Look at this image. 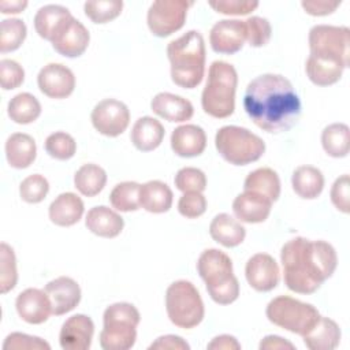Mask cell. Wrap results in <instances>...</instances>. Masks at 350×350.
I'll return each mask as SVG.
<instances>
[{"label": "cell", "mask_w": 350, "mask_h": 350, "mask_svg": "<svg viewBox=\"0 0 350 350\" xmlns=\"http://www.w3.org/2000/svg\"><path fill=\"white\" fill-rule=\"evenodd\" d=\"M243 108L261 130L279 134L299 120L302 107L293 83L280 74H262L252 79L245 90Z\"/></svg>", "instance_id": "6da1fadb"}, {"label": "cell", "mask_w": 350, "mask_h": 350, "mask_svg": "<svg viewBox=\"0 0 350 350\" xmlns=\"http://www.w3.org/2000/svg\"><path fill=\"white\" fill-rule=\"evenodd\" d=\"M280 261L287 288L298 294H313L335 272L338 256L325 241L295 237L283 245Z\"/></svg>", "instance_id": "7a4b0ae2"}, {"label": "cell", "mask_w": 350, "mask_h": 350, "mask_svg": "<svg viewBox=\"0 0 350 350\" xmlns=\"http://www.w3.org/2000/svg\"><path fill=\"white\" fill-rule=\"evenodd\" d=\"M171 79L185 89L197 88L205 72V42L197 30H189L167 45Z\"/></svg>", "instance_id": "3957f363"}, {"label": "cell", "mask_w": 350, "mask_h": 350, "mask_svg": "<svg viewBox=\"0 0 350 350\" xmlns=\"http://www.w3.org/2000/svg\"><path fill=\"white\" fill-rule=\"evenodd\" d=\"M197 271L205 282L209 297L219 305H230L239 295V282L232 271L231 258L219 249L204 250Z\"/></svg>", "instance_id": "277c9868"}, {"label": "cell", "mask_w": 350, "mask_h": 350, "mask_svg": "<svg viewBox=\"0 0 350 350\" xmlns=\"http://www.w3.org/2000/svg\"><path fill=\"white\" fill-rule=\"evenodd\" d=\"M238 74L232 64L215 60L209 66L208 79L201 93V105L205 113L216 119L232 115L235 109V92Z\"/></svg>", "instance_id": "5b68a950"}, {"label": "cell", "mask_w": 350, "mask_h": 350, "mask_svg": "<svg viewBox=\"0 0 350 350\" xmlns=\"http://www.w3.org/2000/svg\"><path fill=\"white\" fill-rule=\"evenodd\" d=\"M141 314L129 302H115L103 314L104 328L100 332V346L104 350H129L137 340V325Z\"/></svg>", "instance_id": "8992f818"}, {"label": "cell", "mask_w": 350, "mask_h": 350, "mask_svg": "<svg viewBox=\"0 0 350 350\" xmlns=\"http://www.w3.org/2000/svg\"><path fill=\"white\" fill-rule=\"evenodd\" d=\"M219 154L232 165H247L257 161L265 152V142L257 134L241 126H223L215 135Z\"/></svg>", "instance_id": "52a82bcc"}, {"label": "cell", "mask_w": 350, "mask_h": 350, "mask_svg": "<svg viewBox=\"0 0 350 350\" xmlns=\"http://www.w3.org/2000/svg\"><path fill=\"white\" fill-rule=\"evenodd\" d=\"M165 310L170 321L183 329L197 327L205 314L202 298L189 280H176L165 291Z\"/></svg>", "instance_id": "ba28073f"}, {"label": "cell", "mask_w": 350, "mask_h": 350, "mask_svg": "<svg viewBox=\"0 0 350 350\" xmlns=\"http://www.w3.org/2000/svg\"><path fill=\"white\" fill-rule=\"evenodd\" d=\"M265 314L272 324L301 336L308 334L320 319L319 310L312 304L288 295H279L271 299Z\"/></svg>", "instance_id": "9c48e42d"}, {"label": "cell", "mask_w": 350, "mask_h": 350, "mask_svg": "<svg viewBox=\"0 0 350 350\" xmlns=\"http://www.w3.org/2000/svg\"><path fill=\"white\" fill-rule=\"evenodd\" d=\"M309 49L313 56L336 60L349 67L350 30L346 26L316 25L309 30Z\"/></svg>", "instance_id": "30bf717a"}, {"label": "cell", "mask_w": 350, "mask_h": 350, "mask_svg": "<svg viewBox=\"0 0 350 350\" xmlns=\"http://www.w3.org/2000/svg\"><path fill=\"white\" fill-rule=\"evenodd\" d=\"M193 3L185 0H157L148 10L146 22L150 33L164 38L180 30L186 22L187 8Z\"/></svg>", "instance_id": "8fae6325"}, {"label": "cell", "mask_w": 350, "mask_h": 350, "mask_svg": "<svg viewBox=\"0 0 350 350\" xmlns=\"http://www.w3.org/2000/svg\"><path fill=\"white\" fill-rule=\"evenodd\" d=\"M93 127L105 137H118L126 131L130 123V111L123 101L104 98L98 101L92 113Z\"/></svg>", "instance_id": "7c38bea8"}, {"label": "cell", "mask_w": 350, "mask_h": 350, "mask_svg": "<svg viewBox=\"0 0 350 350\" xmlns=\"http://www.w3.org/2000/svg\"><path fill=\"white\" fill-rule=\"evenodd\" d=\"M89 41V30L82 22L71 15L56 30L51 44L59 55L66 57H78L88 49Z\"/></svg>", "instance_id": "4fadbf2b"}, {"label": "cell", "mask_w": 350, "mask_h": 350, "mask_svg": "<svg viewBox=\"0 0 350 350\" xmlns=\"http://www.w3.org/2000/svg\"><path fill=\"white\" fill-rule=\"evenodd\" d=\"M37 85L42 94L49 98H66L75 89L74 72L62 63H48L37 75Z\"/></svg>", "instance_id": "5bb4252c"}, {"label": "cell", "mask_w": 350, "mask_h": 350, "mask_svg": "<svg viewBox=\"0 0 350 350\" xmlns=\"http://www.w3.org/2000/svg\"><path fill=\"white\" fill-rule=\"evenodd\" d=\"M246 41V25L241 19H221L209 33L211 48L216 53L234 55L242 49Z\"/></svg>", "instance_id": "9a60e30c"}, {"label": "cell", "mask_w": 350, "mask_h": 350, "mask_svg": "<svg viewBox=\"0 0 350 350\" xmlns=\"http://www.w3.org/2000/svg\"><path fill=\"white\" fill-rule=\"evenodd\" d=\"M245 276L252 288L267 293L273 290L279 283V265L271 254L256 253L246 262Z\"/></svg>", "instance_id": "2e32d148"}, {"label": "cell", "mask_w": 350, "mask_h": 350, "mask_svg": "<svg viewBox=\"0 0 350 350\" xmlns=\"http://www.w3.org/2000/svg\"><path fill=\"white\" fill-rule=\"evenodd\" d=\"M94 334L93 320L82 313L68 317L59 334L60 347L64 350H88L92 345Z\"/></svg>", "instance_id": "e0dca14e"}, {"label": "cell", "mask_w": 350, "mask_h": 350, "mask_svg": "<svg viewBox=\"0 0 350 350\" xmlns=\"http://www.w3.org/2000/svg\"><path fill=\"white\" fill-rule=\"evenodd\" d=\"M44 290L51 301L52 314L55 316H62L75 309L82 295L79 284L68 276H59L48 282Z\"/></svg>", "instance_id": "ac0fdd59"}, {"label": "cell", "mask_w": 350, "mask_h": 350, "mask_svg": "<svg viewBox=\"0 0 350 350\" xmlns=\"http://www.w3.org/2000/svg\"><path fill=\"white\" fill-rule=\"evenodd\" d=\"M15 308L19 317L29 324H42L52 314V305L45 293L40 288H26L18 294Z\"/></svg>", "instance_id": "d6986e66"}, {"label": "cell", "mask_w": 350, "mask_h": 350, "mask_svg": "<svg viewBox=\"0 0 350 350\" xmlns=\"http://www.w3.org/2000/svg\"><path fill=\"white\" fill-rule=\"evenodd\" d=\"M272 202L253 191H245L238 194L232 201V212L241 223H262L271 213Z\"/></svg>", "instance_id": "ffe728a7"}, {"label": "cell", "mask_w": 350, "mask_h": 350, "mask_svg": "<svg viewBox=\"0 0 350 350\" xmlns=\"http://www.w3.org/2000/svg\"><path fill=\"white\" fill-rule=\"evenodd\" d=\"M150 109L157 116L175 123H182L191 119L194 113L193 104L178 94L160 92L150 101Z\"/></svg>", "instance_id": "44dd1931"}, {"label": "cell", "mask_w": 350, "mask_h": 350, "mask_svg": "<svg viewBox=\"0 0 350 350\" xmlns=\"http://www.w3.org/2000/svg\"><path fill=\"white\" fill-rule=\"evenodd\" d=\"M206 148V134L197 124L178 126L171 134V149L180 157L200 156Z\"/></svg>", "instance_id": "7402d4cb"}, {"label": "cell", "mask_w": 350, "mask_h": 350, "mask_svg": "<svg viewBox=\"0 0 350 350\" xmlns=\"http://www.w3.org/2000/svg\"><path fill=\"white\" fill-rule=\"evenodd\" d=\"M85 212L83 201L71 191L59 194L49 205L48 215L53 224L59 227H70L77 224Z\"/></svg>", "instance_id": "603a6c76"}, {"label": "cell", "mask_w": 350, "mask_h": 350, "mask_svg": "<svg viewBox=\"0 0 350 350\" xmlns=\"http://www.w3.org/2000/svg\"><path fill=\"white\" fill-rule=\"evenodd\" d=\"M85 226L90 232L101 238H115L122 232L124 220L113 209L105 205H98L88 211Z\"/></svg>", "instance_id": "cb8c5ba5"}, {"label": "cell", "mask_w": 350, "mask_h": 350, "mask_svg": "<svg viewBox=\"0 0 350 350\" xmlns=\"http://www.w3.org/2000/svg\"><path fill=\"white\" fill-rule=\"evenodd\" d=\"M5 157L12 168H27L37 156V145L31 135L26 133H14L5 141Z\"/></svg>", "instance_id": "d4e9b609"}, {"label": "cell", "mask_w": 350, "mask_h": 350, "mask_svg": "<svg viewBox=\"0 0 350 350\" xmlns=\"http://www.w3.org/2000/svg\"><path fill=\"white\" fill-rule=\"evenodd\" d=\"M164 134V126L157 119L152 116H142L133 124L130 139L138 150L150 152L160 146Z\"/></svg>", "instance_id": "484cf974"}, {"label": "cell", "mask_w": 350, "mask_h": 350, "mask_svg": "<svg viewBox=\"0 0 350 350\" xmlns=\"http://www.w3.org/2000/svg\"><path fill=\"white\" fill-rule=\"evenodd\" d=\"M209 234L213 241L224 247H235L245 241L246 228L228 213H219L209 224Z\"/></svg>", "instance_id": "4316f807"}, {"label": "cell", "mask_w": 350, "mask_h": 350, "mask_svg": "<svg viewBox=\"0 0 350 350\" xmlns=\"http://www.w3.org/2000/svg\"><path fill=\"white\" fill-rule=\"evenodd\" d=\"M340 328L329 317L320 316L314 327L305 334L304 343L310 350H334L340 343Z\"/></svg>", "instance_id": "83f0119b"}, {"label": "cell", "mask_w": 350, "mask_h": 350, "mask_svg": "<svg viewBox=\"0 0 350 350\" xmlns=\"http://www.w3.org/2000/svg\"><path fill=\"white\" fill-rule=\"evenodd\" d=\"M172 200V190L161 180H148L139 187V206L150 213L168 212Z\"/></svg>", "instance_id": "f1b7e54d"}, {"label": "cell", "mask_w": 350, "mask_h": 350, "mask_svg": "<svg viewBox=\"0 0 350 350\" xmlns=\"http://www.w3.org/2000/svg\"><path fill=\"white\" fill-rule=\"evenodd\" d=\"M291 186L298 197L314 200L324 189V175L313 165H299L293 172Z\"/></svg>", "instance_id": "f546056e"}, {"label": "cell", "mask_w": 350, "mask_h": 350, "mask_svg": "<svg viewBox=\"0 0 350 350\" xmlns=\"http://www.w3.org/2000/svg\"><path fill=\"white\" fill-rule=\"evenodd\" d=\"M243 190L257 193L268 198L271 202H275L280 196L279 175L275 170L269 167L257 168L246 176L243 182Z\"/></svg>", "instance_id": "4dcf8cb0"}, {"label": "cell", "mask_w": 350, "mask_h": 350, "mask_svg": "<svg viewBox=\"0 0 350 350\" xmlns=\"http://www.w3.org/2000/svg\"><path fill=\"white\" fill-rule=\"evenodd\" d=\"M343 64L336 60L309 55L305 63V71L312 83L317 86H329L336 83L343 74Z\"/></svg>", "instance_id": "1f68e13d"}, {"label": "cell", "mask_w": 350, "mask_h": 350, "mask_svg": "<svg viewBox=\"0 0 350 350\" xmlns=\"http://www.w3.org/2000/svg\"><path fill=\"white\" fill-rule=\"evenodd\" d=\"M71 16L68 8L59 4H48L41 7L34 16V29L37 34L51 41L56 30L62 26V23Z\"/></svg>", "instance_id": "d6a6232c"}, {"label": "cell", "mask_w": 350, "mask_h": 350, "mask_svg": "<svg viewBox=\"0 0 350 350\" xmlns=\"http://www.w3.org/2000/svg\"><path fill=\"white\" fill-rule=\"evenodd\" d=\"M107 183V172L103 167L88 163L81 165L74 174V186L85 197L97 196Z\"/></svg>", "instance_id": "836d02e7"}, {"label": "cell", "mask_w": 350, "mask_h": 350, "mask_svg": "<svg viewBox=\"0 0 350 350\" xmlns=\"http://www.w3.org/2000/svg\"><path fill=\"white\" fill-rule=\"evenodd\" d=\"M10 119L18 124H29L41 115V104L31 93L22 92L15 94L7 105Z\"/></svg>", "instance_id": "e575fe53"}, {"label": "cell", "mask_w": 350, "mask_h": 350, "mask_svg": "<svg viewBox=\"0 0 350 350\" xmlns=\"http://www.w3.org/2000/svg\"><path fill=\"white\" fill-rule=\"evenodd\" d=\"M321 145L331 157H346L350 149V129L345 123H331L321 133Z\"/></svg>", "instance_id": "d590c367"}, {"label": "cell", "mask_w": 350, "mask_h": 350, "mask_svg": "<svg viewBox=\"0 0 350 350\" xmlns=\"http://www.w3.org/2000/svg\"><path fill=\"white\" fill-rule=\"evenodd\" d=\"M139 187L141 185L133 180L118 183L109 194V202L112 208L120 212H131L139 209Z\"/></svg>", "instance_id": "8d00e7d4"}, {"label": "cell", "mask_w": 350, "mask_h": 350, "mask_svg": "<svg viewBox=\"0 0 350 350\" xmlns=\"http://www.w3.org/2000/svg\"><path fill=\"white\" fill-rule=\"evenodd\" d=\"M27 27L19 18L3 19L0 23V52L16 51L25 41Z\"/></svg>", "instance_id": "74e56055"}, {"label": "cell", "mask_w": 350, "mask_h": 350, "mask_svg": "<svg viewBox=\"0 0 350 350\" xmlns=\"http://www.w3.org/2000/svg\"><path fill=\"white\" fill-rule=\"evenodd\" d=\"M85 15L93 23H107L118 18L123 10V1L120 0H97L86 1L83 4Z\"/></svg>", "instance_id": "f35d334b"}, {"label": "cell", "mask_w": 350, "mask_h": 350, "mask_svg": "<svg viewBox=\"0 0 350 350\" xmlns=\"http://www.w3.org/2000/svg\"><path fill=\"white\" fill-rule=\"evenodd\" d=\"M18 282L16 258L14 249L5 243H0V293L5 294L11 291Z\"/></svg>", "instance_id": "ab89813d"}, {"label": "cell", "mask_w": 350, "mask_h": 350, "mask_svg": "<svg viewBox=\"0 0 350 350\" xmlns=\"http://www.w3.org/2000/svg\"><path fill=\"white\" fill-rule=\"evenodd\" d=\"M45 150L46 153L56 160H68L77 152V142L68 133L56 131L46 137L45 139Z\"/></svg>", "instance_id": "60d3db41"}, {"label": "cell", "mask_w": 350, "mask_h": 350, "mask_svg": "<svg viewBox=\"0 0 350 350\" xmlns=\"http://www.w3.org/2000/svg\"><path fill=\"white\" fill-rule=\"evenodd\" d=\"M49 191V183L41 174L26 176L19 185V196L27 204L41 202Z\"/></svg>", "instance_id": "b9f144b4"}, {"label": "cell", "mask_w": 350, "mask_h": 350, "mask_svg": "<svg viewBox=\"0 0 350 350\" xmlns=\"http://www.w3.org/2000/svg\"><path fill=\"white\" fill-rule=\"evenodd\" d=\"M174 182L176 189L183 193H190V191L202 193L206 189V176L204 171L196 167L180 168L176 172Z\"/></svg>", "instance_id": "7bdbcfd3"}, {"label": "cell", "mask_w": 350, "mask_h": 350, "mask_svg": "<svg viewBox=\"0 0 350 350\" xmlns=\"http://www.w3.org/2000/svg\"><path fill=\"white\" fill-rule=\"evenodd\" d=\"M246 25V41L250 46L260 48L269 42L272 36V27L267 18L250 16L245 21Z\"/></svg>", "instance_id": "ee69618b"}, {"label": "cell", "mask_w": 350, "mask_h": 350, "mask_svg": "<svg viewBox=\"0 0 350 350\" xmlns=\"http://www.w3.org/2000/svg\"><path fill=\"white\" fill-rule=\"evenodd\" d=\"M4 350H49L51 346L48 342L44 339L34 336V335H27L22 332H11L7 335L4 343H3Z\"/></svg>", "instance_id": "f6af8a7d"}, {"label": "cell", "mask_w": 350, "mask_h": 350, "mask_svg": "<svg viewBox=\"0 0 350 350\" xmlns=\"http://www.w3.org/2000/svg\"><path fill=\"white\" fill-rule=\"evenodd\" d=\"M25 81V70L12 59L0 60V85L3 90H12L19 88Z\"/></svg>", "instance_id": "bcb514c9"}, {"label": "cell", "mask_w": 350, "mask_h": 350, "mask_svg": "<svg viewBox=\"0 0 350 350\" xmlns=\"http://www.w3.org/2000/svg\"><path fill=\"white\" fill-rule=\"evenodd\" d=\"M206 211V198L202 193H183L178 201V212L186 219H196Z\"/></svg>", "instance_id": "7dc6e473"}, {"label": "cell", "mask_w": 350, "mask_h": 350, "mask_svg": "<svg viewBox=\"0 0 350 350\" xmlns=\"http://www.w3.org/2000/svg\"><path fill=\"white\" fill-rule=\"evenodd\" d=\"M331 202L334 204V206L343 212V213H349L350 211V178L347 174L340 175L339 178L335 179V182L332 183L331 187Z\"/></svg>", "instance_id": "c3c4849f"}, {"label": "cell", "mask_w": 350, "mask_h": 350, "mask_svg": "<svg viewBox=\"0 0 350 350\" xmlns=\"http://www.w3.org/2000/svg\"><path fill=\"white\" fill-rule=\"evenodd\" d=\"M209 7L223 15H247L258 7V3L247 0H216L209 1Z\"/></svg>", "instance_id": "681fc988"}, {"label": "cell", "mask_w": 350, "mask_h": 350, "mask_svg": "<svg viewBox=\"0 0 350 350\" xmlns=\"http://www.w3.org/2000/svg\"><path fill=\"white\" fill-rule=\"evenodd\" d=\"M302 8L305 10L306 14L313 15V16H324L332 14L339 5L340 1H327V0H308V1H301Z\"/></svg>", "instance_id": "f907efd6"}, {"label": "cell", "mask_w": 350, "mask_h": 350, "mask_svg": "<svg viewBox=\"0 0 350 350\" xmlns=\"http://www.w3.org/2000/svg\"><path fill=\"white\" fill-rule=\"evenodd\" d=\"M153 349H159V350H189L190 346L189 343L178 336V335H163V336H159L150 346H149V350H153Z\"/></svg>", "instance_id": "816d5d0a"}, {"label": "cell", "mask_w": 350, "mask_h": 350, "mask_svg": "<svg viewBox=\"0 0 350 350\" xmlns=\"http://www.w3.org/2000/svg\"><path fill=\"white\" fill-rule=\"evenodd\" d=\"M209 350H239L241 343L232 335H219L215 336L206 346Z\"/></svg>", "instance_id": "f5cc1de1"}, {"label": "cell", "mask_w": 350, "mask_h": 350, "mask_svg": "<svg viewBox=\"0 0 350 350\" xmlns=\"http://www.w3.org/2000/svg\"><path fill=\"white\" fill-rule=\"evenodd\" d=\"M258 347H260V350H272V349L273 350H283V349L293 350V349H295V346L291 342L283 339L279 335H267V336H264L261 339Z\"/></svg>", "instance_id": "db71d44e"}, {"label": "cell", "mask_w": 350, "mask_h": 350, "mask_svg": "<svg viewBox=\"0 0 350 350\" xmlns=\"http://www.w3.org/2000/svg\"><path fill=\"white\" fill-rule=\"evenodd\" d=\"M26 7H27V1H25V0H22V1L21 0H14V1L3 0V1H0V12L1 14H19Z\"/></svg>", "instance_id": "11a10c76"}]
</instances>
